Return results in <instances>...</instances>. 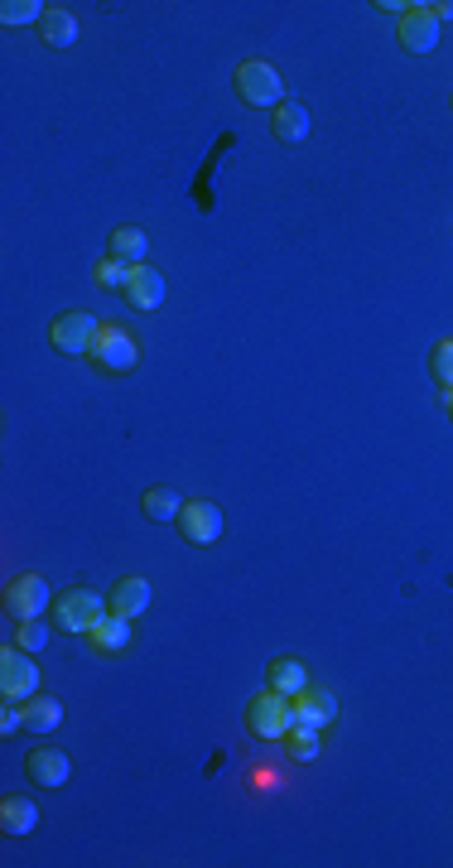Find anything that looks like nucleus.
I'll use <instances>...</instances> for the list:
<instances>
[{
	"label": "nucleus",
	"mask_w": 453,
	"mask_h": 868,
	"mask_svg": "<svg viewBox=\"0 0 453 868\" xmlns=\"http://www.w3.org/2000/svg\"><path fill=\"white\" fill-rule=\"evenodd\" d=\"M247 729H251L261 743L290 739V729H295V700H290V695H280V690L256 695L251 709H247Z\"/></svg>",
	"instance_id": "nucleus-1"
},
{
	"label": "nucleus",
	"mask_w": 453,
	"mask_h": 868,
	"mask_svg": "<svg viewBox=\"0 0 453 868\" xmlns=\"http://www.w3.org/2000/svg\"><path fill=\"white\" fill-rule=\"evenodd\" d=\"M0 695L15 704H30L39 695V666H34V652H20L15 642L0 652Z\"/></svg>",
	"instance_id": "nucleus-2"
},
{
	"label": "nucleus",
	"mask_w": 453,
	"mask_h": 868,
	"mask_svg": "<svg viewBox=\"0 0 453 868\" xmlns=\"http://www.w3.org/2000/svg\"><path fill=\"white\" fill-rule=\"evenodd\" d=\"M102 618H106V598L92 594V589H68V594L54 604V622H58L64 632H82V638H88V632H92Z\"/></svg>",
	"instance_id": "nucleus-3"
},
{
	"label": "nucleus",
	"mask_w": 453,
	"mask_h": 868,
	"mask_svg": "<svg viewBox=\"0 0 453 868\" xmlns=\"http://www.w3.org/2000/svg\"><path fill=\"white\" fill-rule=\"evenodd\" d=\"M237 92L247 106H280L285 102V82H280V72L271 64H261V58H247V64L237 68Z\"/></svg>",
	"instance_id": "nucleus-4"
},
{
	"label": "nucleus",
	"mask_w": 453,
	"mask_h": 868,
	"mask_svg": "<svg viewBox=\"0 0 453 868\" xmlns=\"http://www.w3.org/2000/svg\"><path fill=\"white\" fill-rule=\"evenodd\" d=\"M48 604H54V594H48V579H44V574H20V579L5 589V613H10V622L39 618Z\"/></svg>",
	"instance_id": "nucleus-5"
},
{
	"label": "nucleus",
	"mask_w": 453,
	"mask_h": 868,
	"mask_svg": "<svg viewBox=\"0 0 453 868\" xmlns=\"http://www.w3.org/2000/svg\"><path fill=\"white\" fill-rule=\"evenodd\" d=\"M88 358L102 367V372H131V367H136V358H140V348H136V338H131L126 328L106 324L102 334H97V343H92Z\"/></svg>",
	"instance_id": "nucleus-6"
},
{
	"label": "nucleus",
	"mask_w": 453,
	"mask_h": 868,
	"mask_svg": "<svg viewBox=\"0 0 453 868\" xmlns=\"http://www.w3.org/2000/svg\"><path fill=\"white\" fill-rule=\"evenodd\" d=\"M97 334H102V324H97L92 314L68 309V314H58V319H54V334H48V338H54L58 352H68V358H82V352H92Z\"/></svg>",
	"instance_id": "nucleus-7"
},
{
	"label": "nucleus",
	"mask_w": 453,
	"mask_h": 868,
	"mask_svg": "<svg viewBox=\"0 0 453 868\" xmlns=\"http://www.w3.org/2000/svg\"><path fill=\"white\" fill-rule=\"evenodd\" d=\"M179 526H183V536H189L193 545H213L217 536H223V507H213V503H183Z\"/></svg>",
	"instance_id": "nucleus-8"
},
{
	"label": "nucleus",
	"mask_w": 453,
	"mask_h": 868,
	"mask_svg": "<svg viewBox=\"0 0 453 868\" xmlns=\"http://www.w3.org/2000/svg\"><path fill=\"white\" fill-rule=\"evenodd\" d=\"M400 44H406L410 54L439 48V20L430 15V5H410L406 15H400Z\"/></svg>",
	"instance_id": "nucleus-9"
},
{
	"label": "nucleus",
	"mask_w": 453,
	"mask_h": 868,
	"mask_svg": "<svg viewBox=\"0 0 453 868\" xmlns=\"http://www.w3.org/2000/svg\"><path fill=\"white\" fill-rule=\"evenodd\" d=\"M126 300H131V309H140V314L159 309V304H165V275H159L150 261H145V266H131Z\"/></svg>",
	"instance_id": "nucleus-10"
},
{
	"label": "nucleus",
	"mask_w": 453,
	"mask_h": 868,
	"mask_svg": "<svg viewBox=\"0 0 453 868\" xmlns=\"http://www.w3.org/2000/svg\"><path fill=\"white\" fill-rule=\"evenodd\" d=\"M338 719V700L328 690H299L295 695V724L299 729H324V724H333Z\"/></svg>",
	"instance_id": "nucleus-11"
},
{
	"label": "nucleus",
	"mask_w": 453,
	"mask_h": 868,
	"mask_svg": "<svg viewBox=\"0 0 453 868\" xmlns=\"http://www.w3.org/2000/svg\"><path fill=\"white\" fill-rule=\"evenodd\" d=\"M88 642H92V652L97 656H112V652H126L131 646V618H121V613H106L97 628L88 632Z\"/></svg>",
	"instance_id": "nucleus-12"
},
{
	"label": "nucleus",
	"mask_w": 453,
	"mask_h": 868,
	"mask_svg": "<svg viewBox=\"0 0 453 868\" xmlns=\"http://www.w3.org/2000/svg\"><path fill=\"white\" fill-rule=\"evenodd\" d=\"M30 777L39 781V787H64V781L72 777L68 753H58V748H34V753H30Z\"/></svg>",
	"instance_id": "nucleus-13"
},
{
	"label": "nucleus",
	"mask_w": 453,
	"mask_h": 868,
	"mask_svg": "<svg viewBox=\"0 0 453 868\" xmlns=\"http://www.w3.org/2000/svg\"><path fill=\"white\" fill-rule=\"evenodd\" d=\"M150 598H155V589H150V579H121L116 589H112V613H121V618H140L145 608H150Z\"/></svg>",
	"instance_id": "nucleus-14"
},
{
	"label": "nucleus",
	"mask_w": 453,
	"mask_h": 868,
	"mask_svg": "<svg viewBox=\"0 0 453 868\" xmlns=\"http://www.w3.org/2000/svg\"><path fill=\"white\" fill-rule=\"evenodd\" d=\"M271 690L295 700L299 690H309V666L295 662V656H280V662H271Z\"/></svg>",
	"instance_id": "nucleus-15"
},
{
	"label": "nucleus",
	"mask_w": 453,
	"mask_h": 868,
	"mask_svg": "<svg viewBox=\"0 0 453 868\" xmlns=\"http://www.w3.org/2000/svg\"><path fill=\"white\" fill-rule=\"evenodd\" d=\"M39 34H44L48 48H68L72 40H78V20H72V10H64V5H48Z\"/></svg>",
	"instance_id": "nucleus-16"
},
{
	"label": "nucleus",
	"mask_w": 453,
	"mask_h": 868,
	"mask_svg": "<svg viewBox=\"0 0 453 868\" xmlns=\"http://www.w3.org/2000/svg\"><path fill=\"white\" fill-rule=\"evenodd\" d=\"M24 724H30L34 733H54L58 724H64V704H58L54 695H34V700L24 704Z\"/></svg>",
	"instance_id": "nucleus-17"
},
{
	"label": "nucleus",
	"mask_w": 453,
	"mask_h": 868,
	"mask_svg": "<svg viewBox=\"0 0 453 868\" xmlns=\"http://www.w3.org/2000/svg\"><path fill=\"white\" fill-rule=\"evenodd\" d=\"M0 825H5V835H30V830L39 825V805L24 797H10L0 805Z\"/></svg>",
	"instance_id": "nucleus-18"
},
{
	"label": "nucleus",
	"mask_w": 453,
	"mask_h": 868,
	"mask_svg": "<svg viewBox=\"0 0 453 868\" xmlns=\"http://www.w3.org/2000/svg\"><path fill=\"white\" fill-rule=\"evenodd\" d=\"M145 251H150V237L140 227H116L112 232V256L126 266H145Z\"/></svg>",
	"instance_id": "nucleus-19"
},
{
	"label": "nucleus",
	"mask_w": 453,
	"mask_h": 868,
	"mask_svg": "<svg viewBox=\"0 0 453 868\" xmlns=\"http://www.w3.org/2000/svg\"><path fill=\"white\" fill-rule=\"evenodd\" d=\"M275 136L290 140V145H299L304 136H309V112H304L299 102H280L275 106Z\"/></svg>",
	"instance_id": "nucleus-20"
},
{
	"label": "nucleus",
	"mask_w": 453,
	"mask_h": 868,
	"mask_svg": "<svg viewBox=\"0 0 453 868\" xmlns=\"http://www.w3.org/2000/svg\"><path fill=\"white\" fill-rule=\"evenodd\" d=\"M140 507H145V517H150V521H179L183 497L174 493V487H150V493L140 497Z\"/></svg>",
	"instance_id": "nucleus-21"
},
{
	"label": "nucleus",
	"mask_w": 453,
	"mask_h": 868,
	"mask_svg": "<svg viewBox=\"0 0 453 868\" xmlns=\"http://www.w3.org/2000/svg\"><path fill=\"white\" fill-rule=\"evenodd\" d=\"M44 15H48V5H39V0H5V5H0V20L5 24H34V20L44 24Z\"/></svg>",
	"instance_id": "nucleus-22"
},
{
	"label": "nucleus",
	"mask_w": 453,
	"mask_h": 868,
	"mask_svg": "<svg viewBox=\"0 0 453 868\" xmlns=\"http://www.w3.org/2000/svg\"><path fill=\"white\" fill-rule=\"evenodd\" d=\"M92 280H97L102 290H126L131 266H126V261H116V256H102V261H97V271H92Z\"/></svg>",
	"instance_id": "nucleus-23"
},
{
	"label": "nucleus",
	"mask_w": 453,
	"mask_h": 868,
	"mask_svg": "<svg viewBox=\"0 0 453 868\" xmlns=\"http://www.w3.org/2000/svg\"><path fill=\"white\" fill-rule=\"evenodd\" d=\"M15 646H20V652H44V646H48V628H44L39 618L15 622Z\"/></svg>",
	"instance_id": "nucleus-24"
},
{
	"label": "nucleus",
	"mask_w": 453,
	"mask_h": 868,
	"mask_svg": "<svg viewBox=\"0 0 453 868\" xmlns=\"http://www.w3.org/2000/svg\"><path fill=\"white\" fill-rule=\"evenodd\" d=\"M285 748H290V757H299V763H314V757H318V729H290V743H285Z\"/></svg>",
	"instance_id": "nucleus-25"
},
{
	"label": "nucleus",
	"mask_w": 453,
	"mask_h": 868,
	"mask_svg": "<svg viewBox=\"0 0 453 868\" xmlns=\"http://www.w3.org/2000/svg\"><path fill=\"white\" fill-rule=\"evenodd\" d=\"M430 367H434L439 386H444V391H453V338H439V343H434V352H430Z\"/></svg>",
	"instance_id": "nucleus-26"
},
{
	"label": "nucleus",
	"mask_w": 453,
	"mask_h": 868,
	"mask_svg": "<svg viewBox=\"0 0 453 868\" xmlns=\"http://www.w3.org/2000/svg\"><path fill=\"white\" fill-rule=\"evenodd\" d=\"M24 724V704H15V700H10L5 709H0V733H5V739H10V733H15Z\"/></svg>",
	"instance_id": "nucleus-27"
},
{
	"label": "nucleus",
	"mask_w": 453,
	"mask_h": 868,
	"mask_svg": "<svg viewBox=\"0 0 453 868\" xmlns=\"http://www.w3.org/2000/svg\"><path fill=\"white\" fill-rule=\"evenodd\" d=\"M251 787H256V791H280V773H275V767H256V773H251Z\"/></svg>",
	"instance_id": "nucleus-28"
},
{
	"label": "nucleus",
	"mask_w": 453,
	"mask_h": 868,
	"mask_svg": "<svg viewBox=\"0 0 453 868\" xmlns=\"http://www.w3.org/2000/svg\"><path fill=\"white\" fill-rule=\"evenodd\" d=\"M430 15H434L439 24H444V20H453V0H434V5H430Z\"/></svg>",
	"instance_id": "nucleus-29"
},
{
	"label": "nucleus",
	"mask_w": 453,
	"mask_h": 868,
	"mask_svg": "<svg viewBox=\"0 0 453 868\" xmlns=\"http://www.w3.org/2000/svg\"><path fill=\"white\" fill-rule=\"evenodd\" d=\"M444 406H449V415H453V391H449V396H444Z\"/></svg>",
	"instance_id": "nucleus-30"
}]
</instances>
